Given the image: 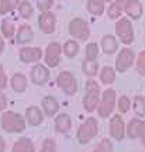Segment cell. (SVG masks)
Instances as JSON below:
<instances>
[{
    "mask_svg": "<svg viewBox=\"0 0 145 152\" xmlns=\"http://www.w3.org/2000/svg\"><path fill=\"white\" fill-rule=\"evenodd\" d=\"M26 117L17 111H4L0 118V127L7 134H21L26 130Z\"/></svg>",
    "mask_w": 145,
    "mask_h": 152,
    "instance_id": "obj_1",
    "label": "cell"
},
{
    "mask_svg": "<svg viewBox=\"0 0 145 152\" xmlns=\"http://www.w3.org/2000/svg\"><path fill=\"white\" fill-rule=\"evenodd\" d=\"M99 134V123L94 117H89L83 124L79 125L78 132H76V140L81 145L90 144Z\"/></svg>",
    "mask_w": 145,
    "mask_h": 152,
    "instance_id": "obj_2",
    "label": "cell"
},
{
    "mask_svg": "<svg viewBox=\"0 0 145 152\" xmlns=\"http://www.w3.org/2000/svg\"><path fill=\"white\" fill-rule=\"evenodd\" d=\"M116 104H117L116 90H113V89H106V90L103 92L100 103H99V107H97V115L103 120L110 118L114 111V109H116Z\"/></svg>",
    "mask_w": 145,
    "mask_h": 152,
    "instance_id": "obj_3",
    "label": "cell"
},
{
    "mask_svg": "<svg viewBox=\"0 0 145 152\" xmlns=\"http://www.w3.org/2000/svg\"><path fill=\"white\" fill-rule=\"evenodd\" d=\"M116 35L118 41L128 47L134 42V27L131 24V20L127 17H121L116 23Z\"/></svg>",
    "mask_w": 145,
    "mask_h": 152,
    "instance_id": "obj_4",
    "label": "cell"
},
{
    "mask_svg": "<svg viewBox=\"0 0 145 152\" xmlns=\"http://www.w3.org/2000/svg\"><path fill=\"white\" fill-rule=\"evenodd\" d=\"M68 33L70 34V37L76 39V41H82L85 42L90 38V27L83 18L76 17L73 20H70L69 26H68Z\"/></svg>",
    "mask_w": 145,
    "mask_h": 152,
    "instance_id": "obj_5",
    "label": "cell"
},
{
    "mask_svg": "<svg viewBox=\"0 0 145 152\" xmlns=\"http://www.w3.org/2000/svg\"><path fill=\"white\" fill-rule=\"evenodd\" d=\"M56 85L65 96H75L78 93V80L69 71H62L56 76Z\"/></svg>",
    "mask_w": 145,
    "mask_h": 152,
    "instance_id": "obj_6",
    "label": "cell"
},
{
    "mask_svg": "<svg viewBox=\"0 0 145 152\" xmlns=\"http://www.w3.org/2000/svg\"><path fill=\"white\" fill-rule=\"evenodd\" d=\"M125 130H127V125H125L123 117L120 114H116V115H113L110 118V123H108V134H110L111 140H114V141H117V142L124 141V138L127 137Z\"/></svg>",
    "mask_w": 145,
    "mask_h": 152,
    "instance_id": "obj_7",
    "label": "cell"
},
{
    "mask_svg": "<svg viewBox=\"0 0 145 152\" xmlns=\"http://www.w3.org/2000/svg\"><path fill=\"white\" fill-rule=\"evenodd\" d=\"M135 62V52L133 49L130 48H123L120 52L117 54V58H116V72L118 73H124V72H127L131 68V66L134 65Z\"/></svg>",
    "mask_w": 145,
    "mask_h": 152,
    "instance_id": "obj_8",
    "label": "cell"
},
{
    "mask_svg": "<svg viewBox=\"0 0 145 152\" xmlns=\"http://www.w3.org/2000/svg\"><path fill=\"white\" fill-rule=\"evenodd\" d=\"M62 47L59 45V42H51L48 44V47L45 48L44 52V62L48 68H56L61 64L62 59Z\"/></svg>",
    "mask_w": 145,
    "mask_h": 152,
    "instance_id": "obj_9",
    "label": "cell"
},
{
    "mask_svg": "<svg viewBox=\"0 0 145 152\" xmlns=\"http://www.w3.org/2000/svg\"><path fill=\"white\" fill-rule=\"evenodd\" d=\"M18 58L24 65H30V64H37L44 58V52L41 48L38 47H21V49L18 51Z\"/></svg>",
    "mask_w": 145,
    "mask_h": 152,
    "instance_id": "obj_10",
    "label": "cell"
},
{
    "mask_svg": "<svg viewBox=\"0 0 145 152\" xmlns=\"http://www.w3.org/2000/svg\"><path fill=\"white\" fill-rule=\"evenodd\" d=\"M51 73L47 65H34L30 71V79L34 86H45L49 82Z\"/></svg>",
    "mask_w": 145,
    "mask_h": 152,
    "instance_id": "obj_11",
    "label": "cell"
},
{
    "mask_svg": "<svg viewBox=\"0 0 145 152\" xmlns=\"http://www.w3.org/2000/svg\"><path fill=\"white\" fill-rule=\"evenodd\" d=\"M38 27L47 35L54 34L56 30V16L52 11H42L38 17Z\"/></svg>",
    "mask_w": 145,
    "mask_h": 152,
    "instance_id": "obj_12",
    "label": "cell"
},
{
    "mask_svg": "<svg viewBox=\"0 0 145 152\" xmlns=\"http://www.w3.org/2000/svg\"><path fill=\"white\" fill-rule=\"evenodd\" d=\"M120 4L123 6L124 13L127 14L128 18L131 20H140L144 13V7L142 3L138 0H118Z\"/></svg>",
    "mask_w": 145,
    "mask_h": 152,
    "instance_id": "obj_13",
    "label": "cell"
},
{
    "mask_svg": "<svg viewBox=\"0 0 145 152\" xmlns=\"http://www.w3.org/2000/svg\"><path fill=\"white\" fill-rule=\"evenodd\" d=\"M34 41V31H32V27L27 23L21 24L20 27L17 28L16 37H14V42L17 45H23L26 47L28 44H31Z\"/></svg>",
    "mask_w": 145,
    "mask_h": 152,
    "instance_id": "obj_14",
    "label": "cell"
},
{
    "mask_svg": "<svg viewBox=\"0 0 145 152\" xmlns=\"http://www.w3.org/2000/svg\"><path fill=\"white\" fill-rule=\"evenodd\" d=\"M54 128L59 135H68L72 130V117L68 113H59L55 117Z\"/></svg>",
    "mask_w": 145,
    "mask_h": 152,
    "instance_id": "obj_15",
    "label": "cell"
},
{
    "mask_svg": "<svg viewBox=\"0 0 145 152\" xmlns=\"http://www.w3.org/2000/svg\"><path fill=\"white\" fill-rule=\"evenodd\" d=\"M41 109H42L45 117L52 118V117H56L59 114L61 106H59V102L54 96H45L42 99V102H41Z\"/></svg>",
    "mask_w": 145,
    "mask_h": 152,
    "instance_id": "obj_16",
    "label": "cell"
},
{
    "mask_svg": "<svg viewBox=\"0 0 145 152\" xmlns=\"http://www.w3.org/2000/svg\"><path fill=\"white\" fill-rule=\"evenodd\" d=\"M26 121H27L28 125L31 127H40V125L44 123V118H45V114H44L42 109H38L37 106H30L26 110Z\"/></svg>",
    "mask_w": 145,
    "mask_h": 152,
    "instance_id": "obj_17",
    "label": "cell"
},
{
    "mask_svg": "<svg viewBox=\"0 0 145 152\" xmlns=\"http://www.w3.org/2000/svg\"><path fill=\"white\" fill-rule=\"evenodd\" d=\"M100 99H102V96H100V92H99V90L85 92V96H83V109H85V111H86V113L97 111Z\"/></svg>",
    "mask_w": 145,
    "mask_h": 152,
    "instance_id": "obj_18",
    "label": "cell"
},
{
    "mask_svg": "<svg viewBox=\"0 0 145 152\" xmlns=\"http://www.w3.org/2000/svg\"><path fill=\"white\" fill-rule=\"evenodd\" d=\"M118 45H120V41L113 34L104 35L102 38V41H100V49L106 55H114L118 51Z\"/></svg>",
    "mask_w": 145,
    "mask_h": 152,
    "instance_id": "obj_19",
    "label": "cell"
},
{
    "mask_svg": "<svg viewBox=\"0 0 145 152\" xmlns=\"http://www.w3.org/2000/svg\"><path fill=\"white\" fill-rule=\"evenodd\" d=\"M10 87L13 89V92L16 93H24L28 87V80L26 75H23L20 72H17L11 76L10 79Z\"/></svg>",
    "mask_w": 145,
    "mask_h": 152,
    "instance_id": "obj_20",
    "label": "cell"
},
{
    "mask_svg": "<svg viewBox=\"0 0 145 152\" xmlns=\"http://www.w3.org/2000/svg\"><path fill=\"white\" fill-rule=\"evenodd\" d=\"M11 152H35V145L32 142L31 138L23 137L20 140L14 142V145L11 148Z\"/></svg>",
    "mask_w": 145,
    "mask_h": 152,
    "instance_id": "obj_21",
    "label": "cell"
},
{
    "mask_svg": "<svg viewBox=\"0 0 145 152\" xmlns=\"http://www.w3.org/2000/svg\"><path fill=\"white\" fill-rule=\"evenodd\" d=\"M116 69L111 68V66H104L103 69H100L99 72V79H100V83L104 85V86H110L116 82Z\"/></svg>",
    "mask_w": 145,
    "mask_h": 152,
    "instance_id": "obj_22",
    "label": "cell"
},
{
    "mask_svg": "<svg viewBox=\"0 0 145 152\" xmlns=\"http://www.w3.org/2000/svg\"><path fill=\"white\" fill-rule=\"evenodd\" d=\"M107 0H87L86 9L92 16H102L106 10Z\"/></svg>",
    "mask_w": 145,
    "mask_h": 152,
    "instance_id": "obj_23",
    "label": "cell"
},
{
    "mask_svg": "<svg viewBox=\"0 0 145 152\" xmlns=\"http://www.w3.org/2000/svg\"><path fill=\"white\" fill-rule=\"evenodd\" d=\"M0 28H1V37L6 38V39H11L13 37H16L17 28L11 18H4L1 21V27Z\"/></svg>",
    "mask_w": 145,
    "mask_h": 152,
    "instance_id": "obj_24",
    "label": "cell"
},
{
    "mask_svg": "<svg viewBox=\"0 0 145 152\" xmlns=\"http://www.w3.org/2000/svg\"><path fill=\"white\" fill-rule=\"evenodd\" d=\"M62 52L68 59H73L76 58V55L79 54V44L76 39H68L65 41L64 47H62Z\"/></svg>",
    "mask_w": 145,
    "mask_h": 152,
    "instance_id": "obj_25",
    "label": "cell"
},
{
    "mask_svg": "<svg viewBox=\"0 0 145 152\" xmlns=\"http://www.w3.org/2000/svg\"><path fill=\"white\" fill-rule=\"evenodd\" d=\"M82 72L85 73V76H87V79H94V76L99 75V64L96 62H90V61H83L82 62Z\"/></svg>",
    "mask_w": 145,
    "mask_h": 152,
    "instance_id": "obj_26",
    "label": "cell"
},
{
    "mask_svg": "<svg viewBox=\"0 0 145 152\" xmlns=\"http://www.w3.org/2000/svg\"><path fill=\"white\" fill-rule=\"evenodd\" d=\"M17 11H18V16L21 17L23 20H28L34 16V6L28 0H21L18 7H17Z\"/></svg>",
    "mask_w": 145,
    "mask_h": 152,
    "instance_id": "obj_27",
    "label": "cell"
},
{
    "mask_svg": "<svg viewBox=\"0 0 145 152\" xmlns=\"http://www.w3.org/2000/svg\"><path fill=\"white\" fill-rule=\"evenodd\" d=\"M106 13H107L108 18H111V20H120V18H121V14L124 13L123 6L120 4L118 0H114V1H111V3L108 4V7L106 9Z\"/></svg>",
    "mask_w": 145,
    "mask_h": 152,
    "instance_id": "obj_28",
    "label": "cell"
},
{
    "mask_svg": "<svg viewBox=\"0 0 145 152\" xmlns=\"http://www.w3.org/2000/svg\"><path fill=\"white\" fill-rule=\"evenodd\" d=\"M141 121L142 120H140L138 117L130 120V123L127 124V130H125V134H127V137H128L130 140H137L138 138V131H140Z\"/></svg>",
    "mask_w": 145,
    "mask_h": 152,
    "instance_id": "obj_29",
    "label": "cell"
},
{
    "mask_svg": "<svg viewBox=\"0 0 145 152\" xmlns=\"http://www.w3.org/2000/svg\"><path fill=\"white\" fill-rule=\"evenodd\" d=\"M133 111H134L135 117L144 118L145 117V97L135 96L134 100H133Z\"/></svg>",
    "mask_w": 145,
    "mask_h": 152,
    "instance_id": "obj_30",
    "label": "cell"
},
{
    "mask_svg": "<svg viewBox=\"0 0 145 152\" xmlns=\"http://www.w3.org/2000/svg\"><path fill=\"white\" fill-rule=\"evenodd\" d=\"M100 54V47L96 42H89L85 48V59L90 62H96Z\"/></svg>",
    "mask_w": 145,
    "mask_h": 152,
    "instance_id": "obj_31",
    "label": "cell"
},
{
    "mask_svg": "<svg viewBox=\"0 0 145 152\" xmlns=\"http://www.w3.org/2000/svg\"><path fill=\"white\" fill-rule=\"evenodd\" d=\"M21 0H0V14L6 16L11 11L17 10V7L20 4Z\"/></svg>",
    "mask_w": 145,
    "mask_h": 152,
    "instance_id": "obj_32",
    "label": "cell"
},
{
    "mask_svg": "<svg viewBox=\"0 0 145 152\" xmlns=\"http://www.w3.org/2000/svg\"><path fill=\"white\" fill-rule=\"evenodd\" d=\"M117 109L120 114H127L130 110H133V102L128 96H120L117 99Z\"/></svg>",
    "mask_w": 145,
    "mask_h": 152,
    "instance_id": "obj_33",
    "label": "cell"
},
{
    "mask_svg": "<svg viewBox=\"0 0 145 152\" xmlns=\"http://www.w3.org/2000/svg\"><path fill=\"white\" fill-rule=\"evenodd\" d=\"M114 151V144L110 138H103L100 144L97 145L92 152H113Z\"/></svg>",
    "mask_w": 145,
    "mask_h": 152,
    "instance_id": "obj_34",
    "label": "cell"
},
{
    "mask_svg": "<svg viewBox=\"0 0 145 152\" xmlns=\"http://www.w3.org/2000/svg\"><path fill=\"white\" fill-rule=\"evenodd\" d=\"M40 152H58V145L54 138H45Z\"/></svg>",
    "mask_w": 145,
    "mask_h": 152,
    "instance_id": "obj_35",
    "label": "cell"
},
{
    "mask_svg": "<svg viewBox=\"0 0 145 152\" xmlns=\"http://www.w3.org/2000/svg\"><path fill=\"white\" fill-rule=\"evenodd\" d=\"M135 69H137V73L140 76H145V49L138 55V58H137Z\"/></svg>",
    "mask_w": 145,
    "mask_h": 152,
    "instance_id": "obj_36",
    "label": "cell"
},
{
    "mask_svg": "<svg viewBox=\"0 0 145 152\" xmlns=\"http://www.w3.org/2000/svg\"><path fill=\"white\" fill-rule=\"evenodd\" d=\"M52 6H54V0H38L37 1V7L41 13L42 11H51Z\"/></svg>",
    "mask_w": 145,
    "mask_h": 152,
    "instance_id": "obj_37",
    "label": "cell"
},
{
    "mask_svg": "<svg viewBox=\"0 0 145 152\" xmlns=\"http://www.w3.org/2000/svg\"><path fill=\"white\" fill-rule=\"evenodd\" d=\"M7 83H9V80H7L6 71H4V68H3V65L0 64V90H4L6 87H7Z\"/></svg>",
    "mask_w": 145,
    "mask_h": 152,
    "instance_id": "obj_38",
    "label": "cell"
},
{
    "mask_svg": "<svg viewBox=\"0 0 145 152\" xmlns=\"http://www.w3.org/2000/svg\"><path fill=\"white\" fill-rule=\"evenodd\" d=\"M89 90H99L100 92V85L94 79H87L86 85H85V92H89Z\"/></svg>",
    "mask_w": 145,
    "mask_h": 152,
    "instance_id": "obj_39",
    "label": "cell"
},
{
    "mask_svg": "<svg viewBox=\"0 0 145 152\" xmlns=\"http://www.w3.org/2000/svg\"><path fill=\"white\" fill-rule=\"evenodd\" d=\"M7 104H9L7 96L3 93V90H0V113H4V110L7 109Z\"/></svg>",
    "mask_w": 145,
    "mask_h": 152,
    "instance_id": "obj_40",
    "label": "cell"
},
{
    "mask_svg": "<svg viewBox=\"0 0 145 152\" xmlns=\"http://www.w3.org/2000/svg\"><path fill=\"white\" fill-rule=\"evenodd\" d=\"M6 148H7V144L3 140V137L0 135V152H6Z\"/></svg>",
    "mask_w": 145,
    "mask_h": 152,
    "instance_id": "obj_41",
    "label": "cell"
},
{
    "mask_svg": "<svg viewBox=\"0 0 145 152\" xmlns=\"http://www.w3.org/2000/svg\"><path fill=\"white\" fill-rule=\"evenodd\" d=\"M6 49V42H4V38L0 37V55L3 54V51Z\"/></svg>",
    "mask_w": 145,
    "mask_h": 152,
    "instance_id": "obj_42",
    "label": "cell"
},
{
    "mask_svg": "<svg viewBox=\"0 0 145 152\" xmlns=\"http://www.w3.org/2000/svg\"><path fill=\"white\" fill-rule=\"evenodd\" d=\"M140 141H141V145H142V147L145 148V134H144V135H142V137H141V138H140Z\"/></svg>",
    "mask_w": 145,
    "mask_h": 152,
    "instance_id": "obj_43",
    "label": "cell"
},
{
    "mask_svg": "<svg viewBox=\"0 0 145 152\" xmlns=\"http://www.w3.org/2000/svg\"><path fill=\"white\" fill-rule=\"evenodd\" d=\"M111 1H114V0H107V3H111Z\"/></svg>",
    "mask_w": 145,
    "mask_h": 152,
    "instance_id": "obj_44",
    "label": "cell"
}]
</instances>
